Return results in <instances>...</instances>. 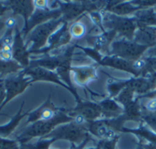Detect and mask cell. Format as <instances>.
Returning <instances> with one entry per match:
<instances>
[{
	"mask_svg": "<svg viewBox=\"0 0 156 149\" xmlns=\"http://www.w3.org/2000/svg\"><path fill=\"white\" fill-rule=\"evenodd\" d=\"M63 21L62 17H60L36 26L24 38L25 44L28 47L30 54H34L35 52L46 47L50 36L58 30V28L60 27L64 23Z\"/></svg>",
	"mask_w": 156,
	"mask_h": 149,
	"instance_id": "6da1fadb",
	"label": "cell"
},
{
	"mask_svg": "<svg viewBox=\"0 0 156 149\" xmlns=\"http://www.w3.org/2000/svg\"><path fill=\"white\" fill-rule=\"evenodd\" d=\"M73 118L70 117H68L62 113H58L53 119L48 121H37L33 123L29 127L27 128V130L20 136L21 140H27L31 137H42L46 136L48 133H50L57 126H58L61 123H67Z\"/></svg>",
	"mask_w": 156,
	"mask_h": 149,
	"instance_id": "7a4b0ae2",
	"label": "cell"
},
{
	"mask_svg": "<svg viewBox=\"0 0 156 149\" xmlns=\"http://www.w3.org/2000/svg\"><path fill=\"white\" fill-rule=\"evenodd\" d=\"M2 80L4 82L6 92V97L2 107H4L7 103H9L13 98L21 95L31 83V79L28 76H27L23 73V71L16 74L6 76Z\"/></svg>",
	"mask_w": 156,
	"mask_h": 149,
	"instance_id": "3957f363",
	"label": "cell"
},
{
	"mask_svg": "<svg viewBox=\"0 0 156 149\" xmlns=\"http://www.w3.org/2000/svg\"><path fill=\"white\" fill-rule=\"evenodd\" d=\"M48 137H53V140L64 139L69 140L74 144H80L87 138L88 134L85 127L78 126L72 122L55 129L48 135Z\"/></svg>",
	"mask_w": 156,
	"mask_h": 149,
	"instance_id": "277c9868",
	"label": "cell"
},
{
	"mask_svg": "<svg viewBox=\"0 0 156 149\" xmlns=\"http://www.w3.org/2000/svg\"><path fill=\"white\" fill-rule=\"evenodd\" d=\"M146 46H141L135 42L122 40L112 44V51L114 55L126 60H135L141 57V55L146 50Z\"/></svg>",
	"mask_w": 156,
	"mask_h": 149,
	"instance_id": "5b68a950",
	"label": "cell"
},
{
	"mask_svg": "<svg viewBox=\"0 0 156 149\" xmlns=\"http://www.w3.org/2000/svg\"><path fill=\"white\" fill-rule=\"evenodd\" d=\"M104 24L107 27L111 28L112 30L113 29L128 39H132L134 36L136 23L132 19L123 18L110 14L104 16Z\"/></svg>",
	"mask_w": 156,
	"mask_h": 149,
	"instance_id": "8992f818",
	"label": "cell"
},
{
	"mask_svg": "<svg viewBox=\"0 0 156 149\" xmlns=\"http://www.w3.org/2000/svg\"><path fill=\"white\" fill-rule=\"evenodd\" d=\"M62 15L60 9H54V10H40L35 9L34 13L28 19L27 23L25 25L24 28L21 30V34L23 38H25L36 26L48 22L50 20L58 19Z\"/></svg>",
	"mask_w": 156,
	"mask_h": 149,
	"instance_id": "52a82bcc",
	"label": "cell"
},
{
	"mask_svg": "<svg viewBox=\"0 0 156 149\" xmlns=\"http://www.w3.org/2000/svg\"><path fill=\"white\" fill-rule=\"evenodd\" d=\"M30 52L25 44L19 28L15 30L14 43H13V59L19 64L24 69L27 68L30 65Z\"/></svg>",
	"mask_w": 156,
	"mask_h": 149,
	"instance_id": "ba28073f",
	"label": "cell"
},
{
	"mask_svg": "<svg viewBox=\"0 0 156 149\" xmlns=\"http://www.w3.org/2000/svg\"><path fill=\"white\" fill-rule=\"evenodd\" d=\"M23 73L31 79V83L37 82V81H48V82L56 83L62 86L67 87L66 85L61 81L58 74L55 73L54 71H51L43 67H39V66H29L24 69Z\"/></svg>",
	"mask_w": 156,
	"mask_h": 149,
	"instance_id": "9c48e42d",
	"label": "cell"
},
{
	"mask_svg": "<svg viewBox=\"0 0 156 149\" xmlns=\"http://www.w3.org/2000/svg\"><path fill=\"white\" fill-rule=\"evenodd\" d=\"M5 5L12 10L14 15H20L25 20V25L27 23L28 19L35 11V6L33 1L30 0H12L5 1Z\"/></svg>",
	"mask_w": 156,
	"mask_h": 149,
	"instance_id": "30bf717a",
	"label": "cell"
},
{
	"mask_svg": "<svg viewBox=\"0 0 156 149\" xmlns=\"http://www.w3.org/2000/svg\"><path fill=\"white\" fill-rule=\"evenodd\" d=\"M58 114L57 108L49 101H46L41 107H39L35 111L28 114L27 123H35L37 121H48L53 119Z\"/></svg>",
	"mask_w": 156,
	"mask_h": 149,
	"instance_id": "8fae6325",
	"label": "cell"
},
{
	"mask_svg": "<svg viewBox=\"0 0 156 149\" xmlns=\"http://www.w3.org/2000/svg\"><path fill=\"white\" fill-rule=\"evenodd\" d=\"M90 130L100 139L105 141L116 140V130L106 123H94L90 126Z\"/></svg>",
	"mask_w": 156,
	"mask_h": 149,
	"instance_id": "7c38bea8",
	"label": "cell"
},
{
	"mask_svg": "<svg viewBox=\"0 0 156 149\" xmlns=\"http://www.w3.org/2000/svg\"><path fill=\"white\" fill-rule=\"evenodd\" d=\"M134 42L144 46H154L156 44V29L152 26L140 27L134 34Z\"/></svg>",
	"mask_w": 156,
	"mask_h": 149,
	"instance_id": "4fadbf2b",
	"label": "cell"
},
{
	"mask_svg": "<svg viewBox=\"0 0 156 149\" xmlns=\"http://www.w3.org/2000/svg\"><path fill=\"white\" fill-rule=\"evenodd\" d=\"M59 9L62 14V19L64 21H71L79 16L83 11L84 6L80 3H60L58 2Z\"/></svg>",
	"mask_w": 156,
	"mask_h": 149,
	"instance_id": "5bb4252c",
	"label": "cell"
},
{
	"mask_svg": "<svg viewBox=\"0 0 156 149\" xmlns=\"http://www.w3.org/2000/svg\"><path fill=\"white\" fill-rule=\"evenodd\" d=\"M73 73L74 81L80 86H83L90 82L91 79L95 77V70L91 66H81L72 67L70 70Z\"/></svg>",
	"mask_w": 156,
	"mask_h": 149,
	"instance_id": "9a60e30c",
	"label": "cell"
},
{
	"mask_svg": "<svg viewBox=\"0 0 156 149\" xmlns=\"http://www.w3.org/2000/svg\"><path fill=\"white\" fill-rule=\"evenodd\" d=\"M24 105H25V103L23 102L22 105H21V107L19 108V110L17 111L16 116L14 117H12V119L9 121L8 124H6L5 126H0V135L1 136H3V137L9 136L14 131V129L17 127L19 122L27 115H28V113H23V107H24Z\"/></svg>",
	"mask_w": 156,
	"mask_h": 149,
	"instance_id": "2e32d148",
	"label": "cell"
},
{
	"mask_svg": "<svg viewBox=\"0 0 156 149\" xmlns=\"http://www.w3.org/2000/svg\"><path fill=\"white\" fill-rule=\"evenodd\" d=\"M77 114L83 116L87 120H94L101 117V108L94 104H83L76 109Z\"/></svg>",
	"mask_w": 156,
	"mask_h": 149,
	"instance_id": "e0dca14e",
	"label": "cell"
},
{
	"mask_svg": "<svg viewBox=\"0 0 156 149\" xmlns=\"http://www.w3.org/2000/svg\"><path fill=\"white\" fill-rule=\"evenodd\" d=\"M128 88L132 89L133 92L137 93H145L149 91L154 86V79L148 78H138L130 81L128 84Z\"/></svg>",
	"mask_w": 156,
	"mask_h": 149,
	"instance_id": "ac0fdd59",
	"label": "cell"
},
{
	"mask_svg": "<svg viewBox=\"0 0 156 149\" xmlns=\"http://www.w3.org/2000/svg\"><path fill=\"white\" fill-rule=\"evenodd\" d=\"M102 63L104 65H108L111 66H114L116 68L119 69H122L125 71H129L133 73V63L129 60L123 59L122 57H106Z\"/></svg>",
	"mask_w": 156,
	"mask_h": 149,
	"instance_id": "d6986e66",
	"label": "cell"
},
{
	"mask_svg": "<svg viewBox=\"0 0 156 149\" xmlns=\"http://www.w3.org/2000/svg\"><path fill=\"white\" fill-rule=\"evenodd\" d=\"M23 70L24 68L14 60L10 62H6L0 59V75L2 76H9V75L16 74Z\"/></svg>",
	"mask_w": 156,
	"mask_h": 149,
	"instance_id": "ffe728a7",
	"label": "cell"
},
{
	"mask_svg": "<svg viewBox=\"0 0 156 149\" xmlns=\"http://www.w3.org/2000/svg\"><path fill=\"white\" fill-rule=\"evenodd\" d=\"M88 28L86 24L83 21H76L69 27V33L71 38L74 39H80L84 37L87 34Z\"/></svg>",
	"mask_w": 156,
	"mask_h": 149,
	"instance_id": "44dd1931",
	"label": "cell"
},
{
	"mask_svg": "<svg viewBox=\"0 0 156 149\" xmlns=\"http://www.w3.org/2000/svg\"><path fill=\"white\" fill-rule=\"evenodd\" d=\"M136 21H137L136 23L140 25V27L156 25L155 15L152 10H144L137 15Z\"/></svg>",
	"mask_w": 156,
	"mask_h": 149,
	"instance_id": "7402d4cb",
	"label": "cell"
},
{
	"mask_svg": "<svg viewBox=\"0 0 156 149\" xmlns=\"http://www.w3.org/2000/svg\"><path fill=\"white\" fill-rule=\"evenodd\" d=\"M101 112L107 116H115L121 112V107L119 105L112 100H106L101 104Z\"/></svg>",
	"mask_w": 156,
	"mask_h": 149,
	"instance_id": "603a6c76",
	"label": "cell"
},
{
	"mask_svg": "<svg viewBox=\"0 0 156 149\" xmlns=\"http://www.w3.org/2000/svg\"><path fill=\"white\" fill-rule=\"evenodd\" d=\"M133 93H134V92H133L132 89H130V88L127 87L126 89H124V90L120 94L118 99H119V101H120L122 104H123V105L126 106V107H129V106H131L132 104H133Z\"/></svg>",
	"mask_w": 156,
	"mask_h": 149,
	"instance_id": "cb8c5ba5",
	"label": "cell"
},
{
	"mask_svg": "<svg viewBox=\"0 0 156 149\" xmlns=\"http://www.w3.org/2000/svg\"><path fill=\"white\" fill-rule=\"evenodd\" d=\"M133 10H134L133 6L130 5L129 4H124V3L118 4L116 5H112V12H113V13H115V14H117L119 15L130 14Z\"/></svg>",
	"mask_w": 156,
	"mask_h": 149,
	"instance_id": "d4e9b609",
	"label": "cell"
},
{
	"mask_svg": "<svg viewBox=\"0 0 156 149\" xmlns=\"http://www.w3.org/2000/svg\"><path fill=\"white\" fill-rule=\"evenodd\" d=\"M148 68V60L146 57H139L133 62V69L134 73L144 72Z\"/></svg>",
	"mask_w": 156,
	"mask_h": 149,
	"instance_id": "484cf974",
	"label": "cell"
},
{
	"mask_svg": "<svg viewBox=\"0 0 156 149\" xmlns=\"http://www.w3.org/2000/svg\"><path fill=\"white\" fill-rule=\"evenodd\" d=\"M16 30V29H15ZM15 30L7 29L3 36L0 38V50L4 45H13L14 43V36H15Z\"/></svg>",
	"mask_w": 156,
	"mask_h": 149,
	"instance_id": "4316f807",
	"label": "cell"
},
{
	"mask_svg": "<svg viewBox=\"0 0 156 149\" xmlns=\"http://www.w3.org/2000/svg\"><path fill=\"white\" fill-rule=\"evenodd\" d=\"M109 36H107L106 35L105 36H94L92 38V45L95 46L97 48H102L104 47L105 46L108 45L109 43Z\"/></svg>",
	"mask_w": 156,
	"mask_h": 149,
	"instance_id": "83f0119b",
	"label": "cell"
},
{
	"mask_svg": "<svg viewBox=\"0 0 156 149\" xmlns=\"http://www.w3.org/2000/svg\"><path fill=\"white\" fill-rule=\"evenodd\" d=\"M5 27L7 29H16L18 28V20L16 19V15H10V16H7L5 19Z\"/></svg>",
	"mask_w": 156,
	"mask_h": 149,
	"instance_id": "f1b7e54d",
	"label": "cell"
},
{
	"mask_svg": "<svg viewBox=\"0 0 156 149\" xmlns=\"http://www.w3.org/2000/svg\"><path fill=\"white\" fill-rule=\"evenodd\" d=\"M18 146L16 141L0 137V149H17Z\"/></svg>",
	"mask_w": 156,
	"mask_h": 149,
	"instance_id": "f546056e",
	"label": "cell"
},
{
	"mask_svg": "<svg viewBox=\"0 0 156 149\" xmlns=\"http://www.w3.org/2000/svg\"><path fill=\"white\" fill-rule=\"evenodd\" d=\"M35 9H40V10H50L49 9V2L46 0H36L33 1Z\"/></svg>",
	"mask_w": 156,
	"mask_h": 149,
	"instance_id": "4dcf8cb0",
	"label": "cell"
},
{
	"mask_svg": "<svg viewBox=\"0 0 156 149\" xmlns=\"http://www.w3.org/2000/svg\"><path fill=\"white\" fill-rule=\"evenodd\" d=\"M145 108L151 113H156V97H152L145 103Z\"/></svg>",
	"mask_w": 156,
	"mask_h": 149,
	"instance_id": "1f68e13d",
	"label": "cell"
},
{
	"mask_svg": "<svg viewBox=\"0 0 156 149\" xmlns=\"http://www.w3.org/2000/svg\"><path fill=\"white\" fill-rule=\"evenodd\" d=\"M144 120L146 123L156 131V113H153L151 115H148L144 117Z\"/></svg>",
	"mask_w": 156,
	"mask_h": 149,
	"instance_id": "d6a6232c",
	"label": "cell"
},
{
	"mask_svg": "<svg viewBox=\"0 0 156 149\" xmlns=\"http://www.w3.org/2000/svg\"><path fill=\"white\" fill-rule=\"evenodd\" d=\"M6 97V92H5V85L2 79H0V109L2 108L3 104L5 103Z\"/></svg>",
	"mask_w": 156,
	"mask_h": 149,
	"instance_id": "836d02e7",
	"label": "cell"
},
{
	"mask_svg": "<svg viewBox=\"0 0 156 149\" xmlns=\"http://www.w3.org/2000/svg\"><path fill=\"white\" fill-rule=\"evenodd\" d=\"M0 59L3 61L10 62L13 61V53L12 52H5V51H0Z\"/></svg>",
	"mask_w": 156,
	"mask_h": 149,
	"instance_id": "e575fe53",
	"label": "cell"
},
{
	"mask_svg": "<svg viewBox=\"0 0 156 149\" xmlns=\"http://www.w3.org/2000/svg\"><path fill=\"white\" fill-rule=\"evenodd\" d=\"M148 60V68L151 71H156V57H146Z\"/></svg>",
	"mask_w": 156,
	"mask_h": 149,
	"instance_id": "d590c367",
	"label": "cell"
},
{
	"mask_svg": "<svg viewBox=\"0 0 156 149\" xmlns=\"http://www.w3.org/2000/svg\"><path fill=\"white\" fill-rule=\"evenodd\" d=\"M9 9L5 5V4H4V2H0V18L5 15V13L6 12V11H8Z\"/></svg>",
	"mask_w": 156,
	"mask_h": 149,
	"instance_id": "8d00e7d4",
	"label": "cell"
},
{
	"mask_svg": "<svg viewBox=\"0 0 156 149\" xmlns=\"http://www.w3.org/2000/svg\"><path fill=\"white\" fill-rule=\"evenodd\" d=\"M147 56L149 57H156V46L153 47L149 52H147Z\"/></svg>",
	"mask_w": 156,
	"mask_h": 149,
	"instance_id": "74e56055",
	"label": "cell"
},
{
	"mask_svg": "<svg viewBox=\"0 0 156 149\" xmlns=\"http://www.w3.org/2000/svg\"><path fill=\"white\" fill-rule=\"evenodd\" d=\"M5 20H3L2 19V17L0 18V34H1V32L5 29Z\"/></svg>",
	"mask_w": 156,
	"mask_h": 149,
	"instance_id": "f35d334b",
	"label": "cell"
},
{
	"mask_svg": "<svg viewBox=\"0 0 156 149\" xmlns=\"http://www.w3.org/2000/svg\"><path fill=\"white\" fill-rule=\"evenodd\" d=\"M1 116H5V115H4V114H2V113H0V117H1Z\"/></svg>",
	"mask_w": 156,
	"mask_h": 149,
	"instance_id": "ab89813d",
	"label": "cell"
},
{
	"mask_svg": "<svg viewBox=\"0 0 156 149\" xmlns=\"http://www.w3.org/2000/svg\"><path fill=\"white\" fill-rule=\"evenodd\" d=\"M87 149H100V147H98V148H87Z\"/></svg>",
	"mask_w": 156,
	"mask_h": 149,
	"instance_id": "60d3db41",
	"label": "cell"
},
{
	"mask_svg": "<svg viewBox=\"0 0 156 149\" xmlns=\"http://www.w3.org/2000/svg\"><path fill=\"white\" fill-rule=\"evenodd\" d=\"M51 149H58V148H51Z\"/></svg>",
	"mask_w": 156,
	"mask_h": 149,
	"instance_id": "b9f144b4",
	"label": "cell"
}]
</instances>
